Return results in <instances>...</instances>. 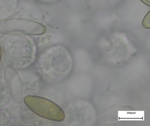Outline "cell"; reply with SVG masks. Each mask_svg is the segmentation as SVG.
I'll use <instances>...</instances> for the list:
<instances>
[{
    "mask_svg": "<svg viewBox=\"0 0 150 126\" xmlns=\"http://www.w3.org/2000/svg\"><path fill=\"white\" fill-rule=\"evenodd\" d=\"M5 74L13 100L16 103H21L23 94L22 82L19 74L14 68L10 66L6 68Z\"/></svg>",
    "mask_w": 150,
    "mask_h": 126,
    "instance_id": "obj_3",
    "label": "cell"
},
{
    "mask_svg": "<svg viewBox=\"0 0 150 126\" xmlns=\"http://www.w3.org/2000/svg\"><path fill=\"white\" fill-rule=\"evenodd\" d=\"M142 25L145 29H149L150 27V11L146 15L142 21Z\"/></svg>",
    "mask_w": 150,
    "mask_h": 126,
    "instance_id": "obj_4",
    "label": "cell"
},
{
    "mask_svg": "<svg viewBox=\"0 0 150 126\" xmlns=\"http://www.w3.org/2000/svg\"><path fill=\"white\" fill-rule=\"evenodd\" d=\"M42 24L24 18L0 20V33L10 35L38 36L46 32Z\"/></svg>",
    "mask_w": 150,
    "mask_h": 126,
    "instance_id": "obj_1",
    "label": "cell"
},
{
    "mask_svg": "<svg viewBox=\"0 0 150 126\" xmlns=\"http://www.w3.org/2000/svg\"><path fill=\"white\" fill-rule=\"evenodd\" d=\"M26 106L36 114L43 118L56 121L65 118L62 109L53 102L42 97L28 95L24 98Z\"/></svg>",
    "mask_w": 150,
    "mask_h": 126,
    "instance_id": "obj_2",
    "label": "cell"
},
{
    "mask_svg": "<svg viewBox=\"0 0 150 126\" xmlns=\"http://www.w3.org/2000/svg\"><path fill=\"white\" fill-rule=\"evenodd\" d=\"M140 1L147 6H150V0H140Z\"/></svg>",
    "mask_w": 150,
    "mask_h": 126,
    "instance_id": "obj_5",
    "label": "cell"
},
{
    "mask_svg": "<svg viewBox=\"0 0 150 126\" xmlns=\"http://www.w3.org/2000/svg\"><path fill=\"white\" fill-rule=\"evenodd\" d=\"M1 47L0 46V61H1Z\"/></svg>",
    "mask_w": 150,
    "mask_h": 126,
    "instance_id": "obj_6",
    "label": "cell"
}]
</instances>
